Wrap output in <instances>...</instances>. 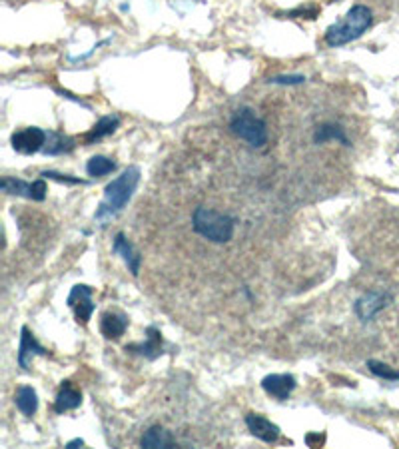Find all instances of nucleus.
I'll return each instance as SVG.
<instances>
[{
	"label": "nucleus",
	"instance_id": "obj_1",
	"mask_svg": "<svg viewBox=\"0 0 399 449\" xmlns=\"http://www.w3.org/2000/svg\"><path fill=\"white\" fill-rule=\"evenodd\" d=\"M140 182V168L138 166H130L118 178H114L104 188V200L100 202L98 210H96V220H110L116 214L124 210V206L132 200L136 186Z\"/></svg>",
	"mask_w": 399,
	"mask_h": 449
},
{
	"label": "nucleus",
	"instance_id": "obj_2",
	"mask_svg": "<svg viewBox=\"0 0 399 449\" xmlns=\"http://www.w3.org/2000/svg\"><path fill=\"white\" fill-rule=\"evenodd\" d=\"M374 23V14L364 4H355L340 23L331 24L326 30V44L328 47H343L357 40Z\"/></svg>",
	"mask_w": 399,
	"mask_h": 449
},
{
	"label": "nucleus",
	"instance_id": "obj_3",
	"mask_svg": "<svg viewBox=\"0 0 399 449\" xmlns=\"http://www.w3.org/2000/svg\"><path fill=\"white\" fill-rule=\"evenodd\" d=\"M192 228L198 236L206 238L214 244H226L234 238L235 218L206 206H198L192 214Z\"/></svg>",
	"mask_w": 399,
	"mask_h": 449
},
{
	"label": "nucleus",
	"instance_id": "obj_4",
	"mask_svg": "<svg viewBox=\"0 0 399 449\" xmlns=\"http://www.w3.org/2000/svg\"><path fill=\"white\" fill-rule=\"evenodd\" d=\"M230 130L252 148H264L268 144V124L266 120L259 118L254 108H238L230 118Z\"/></svg>",
	"mask_w": 399,
	"mask_h": 449
},
{
	"label": "nucleus",
	"instance_id": "obj_5",
	"mask_svg": "<svg viewBox=\"0 0 399 449\" xmlns=\"http://www.w3.org/2000/svg\"><path fill=\"white\" fill-rule=\"evenodd\" d=\"M0 190L6 194H14V196H24L28 200L42 202L47 198V182L42 178H38L35 182H24L20 178H2L0 180Z\"/></svg>",
	"mask_w": 399,
	"mask_h": 449
},
{
	"label": "nucleus",
	"instance_id": "obj_6",
	"mask_svg": "<svg viewBox=\"0 0 399 449\" xmlns=\"http://www.w3.org/2000/svg\"><path fill=\"white\" fill-rule=\"evenodd\" d=\"M47 140L48 132H44L42 128H36V126H30V128H23V130L14 132L11 138V144L18 154L30 156V154L44 150Z\"/></svg>",
	"mask_w": 399,
	"mask_h": 449
},
{
	"label": "nucleus",
	"instance_id": "obj_7",
	"mask_svg": "<svg viewBox=\"0 0 399 449\" xmlns=\"http://www.w3.org/2000/svg\"><path fill=\"white\" fill-rule=\"evenodd\" d=\"M391 300H393V296L388 292H367V294L355 300L353 312L362 321H372L381 309H386L391 304Z\"/></svg>",
	"mask_w": 399,
	"mask_h": 449
},
{
	"label": "nucleus",
	"instance_id": "obj_8",
	"mask_svg": "<svg viewBox=\"0 0 399 449\" xmlns=\"http://www.w3.org/2000/svg\"><path fill=\"white\" fill-rule=\"evenodd\" d=\"M66 304L74 309L76 321L86 326L92 314H94V302H92V288L86 284H78L72 288V292L68 294Z\"/></svg>",
	"mask_w": 399,
	"mask_h": 449
},
{
	"label": "nucleus",
	"instance_id": "obj_9",
	"mask_svg": "<svg viewBox=\"0 0 399 449\" xmlns=\"http://www.w3.org/2000/svg\"><path fill=\"white\" fill-rule=\"evenodd\" d=\"M126 352L130 354L142 355L146 359H156L160 355L164 354V340H162V331L158 330L156 326H148L146 328V340L140 343H128L126 345Z\"/></svg>",
	"mask_w": 399,
	"mask_h": 449
},
{
	"label": "nucleus",
	"instance_id": "obj_10",
	"mask_svg": "<svg viewBox=\"0 0 399 449\" xmlns=\"http://www.w3.org/2000/svg\"><path fill=\"white\" fill-rule=\"evenodd\" d=\"M48 352L44 345H40L38 340H36V336L32 331L28 330L26 326L20 328V345H18V355H16V359H18V366L23 367L24 371H28L30 366H32V362H35L36 355H48Z\"/></svg>",
	"mask_w": 399,
	"mask_h": 449
},
{
	"label": "nucleus",
	"instance_id": "obj_11",
	"mask_svg": "<svg viewBox=\"0 0 399 449\" xmlns=\"http://www.w3.org/2000/svg\"><path fill=\"white\" fill-rule=\"evenodd\" d=\"M297 386V379L292 374H270L262 379V390L278 402H286Z\"/></svg>",
	"mask_w": 399,
	"mask_h": 449
},
{
	"label": "nucleus",
	"instance_id": "obj_12",
	"mask_svg": "<svg viewBox=\"0 0 399 449\" xmlns=\"http://www.w3.org/2000/svg\"><path fill=\"white\" fill-rule=\"evenodd\" d=\"M246 426L250 429V433L254 438H258L264 443H276L280 439V427L276 424H271L268 417L259 414H247L246 415Z\"/></svg>",
	"mask_w": 399,
	"mask_h": 449
},
{
	"label": "nucleus",
	"instance_id": "obj_13",
	"mask_svg": "<svg viewBox=\"0 0 399 449\" xmlns=\"http://www.w3.org/2000/svg\"><path fill=\"white\" fill-rule=\"evenodd\" d=\"M112 252L118 254L124 264L128 266V270L132 272V276H138L140 273V264H142V256L134 250L132 246V242H130L128 238L124 236L122 232H118L116 236H114V242H112Z\"/></svg>",
	"mask_w": 399,
	"mask_h": 449
},
{
	"label": "nucleus",
	"instance_id": "obj_14",
	"mask_svg": "<svg viewBox=\"0 0 399 449\" xmlns=\"http://www.w3.org/2000/svg\"><path fill=\"white\" fill-rule=\"evenodd\" d=\"M140 445L146 449H170V448H176V439L172 438V433L162 426H152L148 427L146 431H144V436L140 439Z\"/></svg>",
	"mask_w": 399,
	"mask_h": 449
},
{
	"label": "nucleus",
	"instance_id": "obj_15",
	"mask_svg": "<svg viewBox=\"0 0 399 449\" xmlns=\"http://www.w3.org/2000/svg\"><path fill=\"white\" fill-rule=\"evenodd\" d=\"M80 403H82V393H80V390H76L70 381H62L59 395L54 400V412L56 414L72 412V410L80 407Z\"/></svg>",
	"mask_w": 399,
	"mask_h": 449
},
{
	"label": "nucleus",
	"instance_id": "obj_16",
	"mask_svg": "<svg viewBox=\"0 0 399 449\" xmlns=\"http://www.w3.org/2000/svg\"><path fill=\"white\" fill-rule=\"evenodd\" d=\"M128 328V318L120 312H106L100 319V331L106 340H118Z\"/></svg>",
	"mask_w": 399,
	"mask_h": 449
},
{
	"label": "nucleus",
	"instance_id": "obj_17",
	"mask_svg": "<svg viewBox=\"0 0 399 449\" xmlns=\"http://www.w3.org/2000/svg\"><path fill=\"white\" fill-rule=\"evenodd\" d=\"M340 142L343 146H352L350 144V138L345 130L341 128L340 124H333V122H324L317 126L316 134H314V142L316 144H326V142Z\"/></svg>",
	"mask_w": 399,
	"mask_h": 449
},
{
	"label": "nucleus",
	"instance_id": "obj_18",
	"mask_svg": "<svg viewBox=\"0 0 399 449\" xmlns=\"http://www.w3.org/2000/svg\"><path fill=\"white\" fill-rule=\"evenodd\" d=\"M14 403H16L20 414L26 415V417H32L38 410V393H36L35 388L23 386V388H18L16 395H14Z\"/></svg>",
	"mask_w": 399,
	"mask_h": 449
},
{
	"label": "nucleus",
	"instance_id": "obj_19",
	"mask_svg": "<svg viewBox=\"0 0 399 449\" xmlns=\"http://www.w3.org/2000/svg\"><path fill=\"white\" fill-rule=\"evenodd\" d=\"M118 126H120V118L118 116H104V118H100L96 122V126L86 134L84 140H86V144L98 142V140H102L106 136L114 134Z\"/></svg>",
	"mask_w": 399,
	"mask_h": 449
},
{
	"label": "nucleus",
	"instance_id": "obj_20",
	"mask_svg": "<svg viewBox=\"0 0 399 449\" xmlns=\"http://www.w3.org/2000/svg\"><path fill=\"white\" fill-rule=\"evenodd\" d=\"M72 148H74V144H72L70 138H66V136H64V134H60V132H48V140H47V146H44V154L54 156V154L70 152Z\"/></svg>",
	"mask_w": 399,
	"mask_h": 449
},
{
	"label": "nucleus",
	"instance_id": "obj_21",
	"mask_svg": "<svg viewBox=\"0 0 399 449\" xmlns=\"http://www.w3.org/2000/svg\"><path fill=\"white\" fill-rule=\"evenodd\" d=\"M114 170H116V162H112L106 156H92L88 160V164H86V172H88V176L92 178L106 176V174H110Z\"/></svg>",
	"mask_w": 399,
	"mask_h": 449
},
{
	"label": "nucleus",
	"instance_id": "obj_22",
	"mask_svg": "<svg viewBox=\"0 0 399 449\" xmlns=\"http://www.w3.org/2000/svg\"><path fill=\"white\" fill-rule=\"evenodd\" d=\"M367 367H369V371H372L374 376H377V378L388 379V381H399L398 369H393V367L388 366V364H383V362L367 359Z\"/></svg>",
	"mask_w": 399,
	"mask_h": 449
},
{
	"label": "nucleus",
	"instance_id": "obj_23",
	"mask_svg": "<svg viewBox=\"0 0 399 449\" xmlns=\"http://www.w3.org/2000/svg\"><path fill=\"white\" fill-rule=\"evenodd\" d=\"M42 176L56 180V182H64V184H86V180H82V178H72L68 174H59V172H52V170L42 172Z\"/></svg>",
	"mask_w": 399,
	"mask_h": 449
},
{
	"label": "nucleus",
	"instance_id": "obj_24",
	"mask_svg": "<svg viewBox=\"0 0 399 449\" xmlns=\"http://www.w3.org/2000/svg\"><path fill=\"white\" fill-rule=\"evenodd\" d=\"M270 84H288V86H292V84H304L305 82V76L302 74H290V76H274L268 80Z\"/></svg>",
	"mask_w": 399,
	"mask_h": 449
},
{
	"label": "nucleus",
	"instance_id": "obj_25",
	"mask_svg": "<svg viewBox=\"0 0 399 449\" xmlns=\"http://www.w3.org/2000/svg\"><path fill=\"white\" fill-rule=\"evenodd\" d=\"M324 441H326V433H307V436H305V443H307V448L324 445Z\"/></svg>",
	"mask_w": 399,
	"mask_h": 449
},
{
	"label": "nucleus",
	"instance_id": "obj_26",
	"mask_svg": "<svg viewBox=\"0 0 399 449\" xmlns=\"http://www.w3.org/2000/svg\"><path fill=\"white\" fill-rule=\"evenodd\" d=\"M78 445H84V439L76 438V439H72V441H68V443H66V448H68V449L78 448Z\"/></svg>",
	"mask_w": 399,
	"mask_h": 449
}]
</instances>
